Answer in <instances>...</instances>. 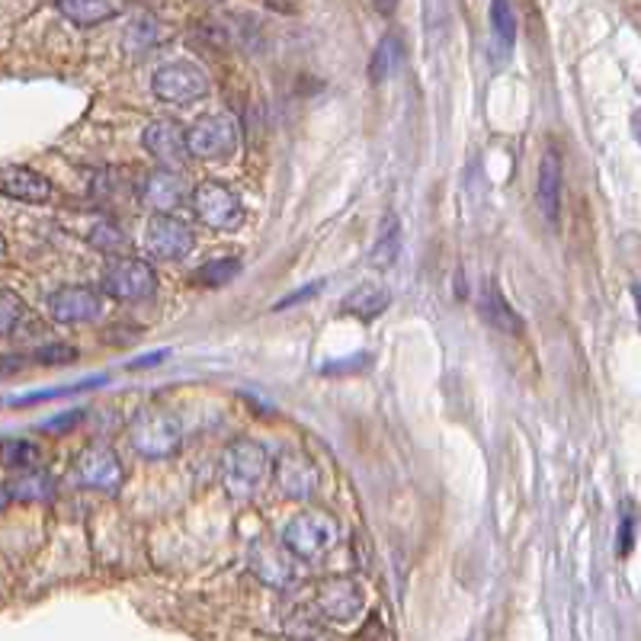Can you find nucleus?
Masks as SVG:
<instances>
[{"label":"nucleus","instance_id":"nucleus-1","mask_svg":"<svg viewBox=\"0 0 641 641\" xmlns=\"http://www.w3.org/2000/svg\"><path fill=\"white\" fill-rule=\"evenodd\" d=\"M270 478V453L260 443L238 440L221 456V485L231 497L247 500L267 485Z\"/></svg>","mask_w":641,"mask_h":641},{"label":"nucleus","instance_id":"nucleus-34","mask_svg":"<svg viewBox=\"0 0 641 641\" xmlns=\"http://www.w3.org/2000/svg\"><path fill=\"white\" fill-rule=\"evenodd\" d=\"M369 7L375 10V13H382V17H392L397 7V0H369Z\"/></svg>","mask_w":641,"mask_h":641},{"label":"nucleus","instance_id":"nucleus-33","mask_svg":"<svg viewBox=\"0 0 641 641\" xmlns=\"http://www.w3.org/2000/svg\"><path fill=\"white\" fill-rule=\"evenodd\" d=\"M164 356H167V350H157V353H148V356H142V360H135L128 369H148L154 366V363H161Z\"/></svg>","mask_w":641,"mask_h":641},{"label":"nucleus","instance_id":"nucleus-25","mask_svg":"<svg viewBox=\"0 0 641 641\" xmlns=\"http://www.w3.org/2000/svg\"><path fill=\"white\" fill-rule=\"evenodd\" d=\"M490 27H494V35L500 39V45L517 42V13L510 0H490Z\"/></svg>","mask_w":641,"mask_h":641},{"label":"nucleus","instance_id":"nucleus-8","mask_svg":"<svg viewBox=\"0 0 641 641\" xmlns=\"http://www.w3.org/2000/svg\"><path fill=\"white\" fill-rule=\"evenodd\" d=\"M193 203H196V215L215 231H235L245 221V206L238 193H231L228 186L199 184L193 193Z\"/></svg>","mask_w":641,"mask_h":641},{"label":"nucleus","instance_id":"nucleus-24","mask_svg":"<svg viewBox=\"0 0 641 641\" xmlns=\"http://www.w3.org/2000/svg\"><path fill=\"white\" fill-rule=\"evenodd\" d=\"M238 273H241V260H238V257H221V260L206 263L203 270H196L193 282H199V286H206V289H221V286H228Z\"/></svg>","mask_w":641,"mask_h":641},{"label":"nucleus","instance_id":"nucleus-23","mask_svg":"<svg viewBox=\"0 0 641 641\" xmlns=\"http://www.w3.org/2000/svg\"><path fill=\"white\" fill-rule=\"evenodd\" d=\"M52 490H55L52 478L39 468L20 472L17 478L7 482V497L10 500H45V497H52Z\"/></svg>","mask_w":641,"mask_h":641},{"label":"nucleus","instance_id":"nucleus-36","mask_svg":"<svg viewBox=\"0 0 641 641\" xmlns=\"http://www.w3.org/2000/svg\"><path fill=\"white\" fill-rule=\"evenodd\" d=\"M632 299H635V311H639V324H641V286H632Z\"/></svg>","mask_w":641,"mask_h":641},{"label":"nucleus","instance_id":"nucleus-35","mask_svg":"<svg viewBox=\"0 0 641 641\" xmlns=\"http://www.w3.org/2000/svg\"><path fill=\"white\" fill-rule=\"evenodd\" d=\"M632 132H635V138H639L641 145V110H635V116H632Z\"/></svg>","mask_w":641,"mask_h":641},{"label":"nucleus","instance_id":"nucleus-11","mask_svg":"<svg viewBox=\"0 0 641 641\" xmlns=\"http://www.w3.org/2000/svg\"><path fill=\"white\" fill-rule=\"evenodd\" d=\"M318 610L331 622H353L363 612V587L353 578H331L318 587Z\"/></svg>","mask_w":641,"mask_h":641},{"label":"nucleus","instance_id":"nucleus-32","mask_svg":"<svg viewBox=\"0 0 641 641\" xmlns=\"http://www.w3.org/2000/svg\"><path fill=\"white\" fill-rule=\"evenodd\" d=\"M81 421V411H71V414H62V421H49L42 430H68L74 427Z\"/></svg>","mask_w":641,"mask_h":641},{"label":"nucleus","instance_id":"nucleus-27","mask_svg":"<svg viewBox=\"0 0 641 641\" xmlns=\"http://www.w3.org/2000/svg\"><path fill=\"white\" fill-rule=\"evenodd\" d=\"M3 462L13 472H30L39 462V449L32 443H27V440H7L3 443Z\"/></svg>","mask_w":641,"mask_h":641},{"label":"nucleus","instance_id":"nucleus-7","mask_svg":"<svg viewBox=\"0 0 641 641\" xmlns=\"http://www.w3.org/2000/svg\"><path fill=\"white\" fill-rule=\"evenodd\" d=\"M74 482H77L81 488L113 494V490L123 485V462L113 453V446L91 443L87 449H81V456L74 458Z\"/></svg>","mask_w":641,"mask_h":641},{"label":"nucleus","instance_id":"nucleus-22","mask_svg":"<svg viewBox=\"0 0 641 641\" xmlns=\"http://www.w3.org/2000/svg\"><path fill=\"white\" fill-rule=\"evenodd\" d=\"M397 250H401V225H397L395 215H385L382 231H379L375 245L369 250V263L379 267V270H389V267H395Z\"/></svg>","mask_w":641,"mask_h":641},{"label":"nucleus","instance_id":"nucleus-19","mask_svg":"<svg viewBox=\"0 0 641 641\" xmlns=\"http://www.w3.org/2000/svg\"><path fill=\"white\" fill-rule=\"evenodd\" d=\"M392 306V296L389 289L375 286V282H363L356 286L347 299H343V314H353V318H363V321H375L385 308Z\"/></svg>","mask_w":641,"mask_h":641},{"label":"nucleus","instance_id":"nucleus-9","mask_svg":"<svg viewBox=\"0 0 641 641\" xmlns=\"http://www.w3.org/2000/svg\"><path fill=\"white\" fill-rule=\"evenodd\" d=\"M142 145L145 152L152 154L154 161L164 167V170H177L189 154V132L184 125L174 123V120H154L142 135Z\"/></svg>","mask_w":641,"mask_h":641},{"label":"nucleus","instance_id":"nucleus-17","mask_svg":"<svg viewBox=\"0 0 641 641\" xmlns=\"http://www.w3.org/2000/svg\"><path fill=\"white\" fill-rule=\"evenodd\" d=\"M3 196L20 199V203H49L52 199V184L35 174L32 167L7 164L3 167Z\"/></svg>","mask_w":641,"mask_h":641},{"label":"nucleus","instance_id":"nucleus-2","mask_svg":"<svg viewBox=\"0 0 641 641\" xmlns=\"http://www.w3.org/2000/svg\"><path fill=\"white\" fill-rule=\"evenodd\" d=\"M128 443L138 456L167 458L174 456L184 443L180 424L164 411H138L128 424Z\"/></svg>","mask_w":641,"mask_h":641},{"label":"nucleus","instance_id":"nucleus-31","mask_svg":"<svg viewBox=\"0 0 641 641\" xmlns=\"http://www.w3.org/2000/svg\"><path fill=\"white\" fill-rule=\"evenodd\" d=\"M321 289V282H311V286H302L296 296H289V299H282V302H276V308H289V306H296V302H302V299H311L314 292Z\"/></svg>","mask_w":641,"mask_h":641},{"label":"nucleus","instance_id":"nucleus-16","mask_svg":"<svg viewBox=\"0 0 641 641\" xmlns=\"http://www.w3.org/2000/svg\"><path fill=\"white\" fill-rule=\"evenodd\" d=\"M561 157L555 148H546L542 161H539V177H536V199H539V213L549 218L551 225L558 221L561 213Z\"/></svg>","mask_w":641,"mask_h":641},{"label":"nucleus","instance_id":"nucleus-30","mask_svg":"<svg viewBox=\"0 0 641 641\" xmlns=\"http://www.w3.org/2000/svg\"><path fill=\"white\" fill-rule=\"evenodd\" d=\"M91 245L103 247V250H116V247H123V235L113 225H100L91 235Z\"/></svg>","mask_w":641,"mask_h":641},{"label":"nucleus","instance_id":"nucleus-20","mask_svg":"<svg viewBox=\"0 0 641 641\" xmlns=\"http://www.w3.org/2000/svg\"><path fill=\"white\" fill-rule=\"evenodd\" d=\"M59 13L74 27H96L116 17V0H55Z\"/></svg>","mask_w":641,"mask_h":641},{"label":"nucleus","instance_id":"nucleus-14","mask_svg":"<svg viewBox=\"0 0 641 641\" xmlns=\"http://www.w3.org/2000/svg\"><path fill=\"white\" fill-rule=\"evenodd\" d=\"M250 568H254V575L263 580V583L279 587V590H286V587H292V583L299 580L296 555L286 549V546H282V549H279V546H257L254 558H250Z\"/></svg>","mask_w":641,"mask_h":641},{"label":"nucleus","instance_id":"nucleus-21","mask_svg":"<svg viewBox=\"0 0 641 641\" xmlns=\"http://www.w3.org/2000/svg\"><path fill=\"white\" fill-rule=\"evenodd\" d=\"M401 59H404V42H401L397 32H389V35L375 45V52H372V59H369V81H372V84H385V81L395 74Z\"/></svg>","mask_w":641,"mask_h":641},{"label":"nucleus","instance_id":"nucleus-3","mask_svg":"<svg viewBox=\"0 0 641 641\" xmlns=\"http://www.w3.org/2000/svg\"><path fill=\"white\" fill-rule=\"evenodd\" d=\"M282 546L302 561H318L337 546V523L334 517L321 510H306L289 519L282 529Z\"/></svg>","mask_w":641,"mask_h":641},{"label":"nucleus","instance_id":"nucleus-13","mask_svg":"<svg viewBox=\"0 0 641 641\" xmlns=\"http://www.w3.org/2000/svg\"><path fill=\"white\" fill-rule=\"evenodd\" d=\"M276 485L286 497H311L318 490V468L306 453H286L276 462Z\"/></svg>","mask_w":641,"mask_h":641},{"label":"nucleus","instance_id":"nucleus-18","mask_svg":"<svg viewBox=\"0 0 641 641\" xmlns=\"http://www.w3.org/2000/svg\"><path fill=\"white\" fill-rule=\"evenodd\" d=\"M478 311H482V318L488 321L490 328H497V331H504V334H523L519 314L514 311V306L500 296V289H497L494 282L485 286L482 302H478Z\"/></svg>","mask_w":641,"mask_h":641},{"label":"nucleus","instance_id":"nucleus-26","mask_svg":"<svg viewBox=\"0 0 641 641\" xmlns=\"http://www.w3.org/2000/svg\"><path fill=\"white\" fill-rule=\"evenodd\" d=\"M20 321H30V308L23 306L10 289H3L0 292V331H3V337L17 334Z\"/></svg>","mask_w":641,"mask_h":641},{"label":"nucleus","instance_id":"nucleus-29","mask_svg":"<svg viewBox=\"0 0 641 641\" xmlns=\"http://www.w3.org/2000/svg\"><path fill=\"white\" fill-rule=\"evenodd\" d=\"M635 507L626 504L622 507V519H619V555H629L632 546H635Z\"/></svg>","mask_w":641,"mask_h":641},{"label":"nucleus","instance_id":"nucleus-15","mask_svg":"<svg viewBox=\"0 0 641 641\" xmlns=\"http://www.w3.org/2000/svg\"><path fill=\"white\" fill-rule=\"evenodd\" d=\"M186 196H189V189H186L184 174H177V170H154L152 177L145 180V186H142V203L161 215L174 213L177 206H184Z\"/></svg>","mask_w":641,"mask_h":641},{"label":"nucleus","instance_id":"nucleus-28","mask_svg":"<svg viewBox=\"0 0 641 641\" xmlns=\"http://www.w3.org/2000/svg\"><path fill=\"white\" fill-rule=\"evenodd\" d=\"M30 360L42 363V366H59V363H71L77 360V350L74 347H64V343H45L32 353Z\"/></svg>","mask_w":641,"mask_h":641},{"label":"nucleus","instance_id":"nucleus-12","mask_svg":"<svg viewBox=\"0 0 641 641\" xmlns=\"http://www.w3.org/2000/svg\"><path fill=\"white\" fill-rule=\"evenodd\" d=\"M49 311L55 321L62 324H81V321H93L103 311V299L100 292H93L87 286H64L52 299H49Z\"/></svg>","mask_w":641,"mask_h":641},{"label":"nucleus","instance_id":"nucleus-4","mask_svg":"<svg viewBox=\"0 0 641 641\" xmlns=\"http://www.w3.org/2000/svg\"><path fill=\"white\" fill-rule=\"evenodd\" d=\"M238 138H241L238 123L225 113H213L196 120L189 128V154L199 161H225L238 152Z\"/></svg>","mask_w":641,"mask_h":641},{"label":"nucleus","instance_id":"nucleus-10","mask_svg":"<svg viewBox=\"0 0 641 641\" xmlns=\"http://www.w3.org/2000/svg\"><path fill=\"white\" fill-rule=\"evenodd\" d=\"M193 231L177 215H154L145 228V247L154 260H184L193 250Z\"/></svg>","mask_w":641,"mask_h":641},{"label":"nucleus","instance_id":"nucleus-6","mask_svg":"<svg viewBox=\"0 0 641 641\" xmlns=\"http://www.w3.org/2000/svg\"><path fill=\"white\" fill-rule=\"evenodd\" d=\"M154 96H161L164 103H193L199 96H206L209 91V77L203 68H196L193 62H167L154 71L152 77Z\"/></svg>","mask_w":641,"mask_h":641},{"label":"nucleus","instance_id":"nucleus-5","mask_svg":"<svg viewBox=\"0 0 641 641\" xmlns=\"http://www.w3.org/2000/svg\"><path fill=\"white\" fill-rule=\"evenodd\" d=\"M157 289V276L135 257H120L103 273V292L116 302H145Z\"/></svg>","mask_w":641,"mask_h":641}]
</instances>
